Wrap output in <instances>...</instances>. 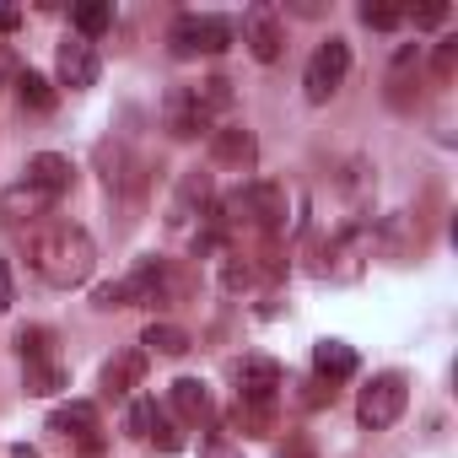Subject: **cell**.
<instances>
[{
  "mask_svg": "<svg viewBox=\"0 0 458 458\" xmlns=\"http://www.w3.org/2000/svg\"><path fill=\"white\" fill-rule=\"evenodd\" d=\"M453 60H458V44H442L437 49V76H453Z\"/></svg>",
  "mask_w": 458,
  "mask_h": 458,
  "instance_id": "4dcf8cb0",
  "label": "cell"
},
{
  "mask_svg": "<svg viewBox=\"0 0 458 458\" xmlns=\"http://www.w3.org/2000/svg\"><path fill=\"white\" fill-rule=\"evenodd\" d=\"M221 281L233 286V292H243V286L254 281V270H249V265H226V270H221Z\"/></svg>",
  "mask_w": 458,
  "mask_h": 458,
  "instance_id": "f546056e",
  "label": "cell"
},
{
  "mask_svg": "<svg viewBox=\"0 0 458 458\" xmlns=\"http://www.w3.org/2000/svg\"><path fill=\"white\" fill-rule=\"evenodd\" d=\"M55 388H65V367L60 361H28V394H55Z\"/></svg>",
  "mask_w": 458,
  "mask_h": 458,
  "instance_id": "d6986e66",
  "label": "cell"
},
{
  "mask_svg": "<svg viewBox=\"0 0 458 458\" xmlns=\"http://www.w3.org/2000/svg\"><path fill=\"white\" fill-rule=\"evenodd\" d=\"M17 351H22V361H44L49 356V329H22L17 335Z\"/></svg>",
  "mask_w": 458,
  "mask_h": 458,
  "instance_id": "d4e9b609",
  "label": "cell"
},
{
  "mask_svg": "<svg viewBox=\"0 0 458 458\" xmlns=\"http://www.w3.org/2000/svg\"><path fill=\"white\" fill-rule=\"evenodd\" d=\"M119 286H124V302H146V308H167L178 297V286L167 276V259H140L135 276H124Z\"/></svg>",
  "mask_w": 458,
  "mask_h": 458,
  "instance_id": "52a82bcc",
  "label": "cell"
},
{
  "mask_svg": "<svg viewBox=\"0 0 458 458\" xmlns=\"http://www.w3.org/2000/svg\"><path fill=\"white\" fill-rule=\"evenodd\" d=\"M140 345H146V356H151V351H157V356H183V351H189V335H183L178 324H146Z\"/></svg>",
  "mask_w": 458,
  "mask_h": 458,
  "instance_id": "2e32d148",
  "label": "cell"
},
{
  "mask_svg": "<svg viewBox=\"0 0 458 458\" xmlns=\"http://www.w3.org/2000/svg\"><path fill=\"white\" fill-rule=\"evenodd\" d=\"M233 426L243 437H270L276 431V404H233Z\"/></svg>",
  "mask_w": 458,
  "mask_h": 458,
  "instance_id": "e0dca14e",
  "label": "cell"
},
{
  "mask_svg": "<svg viewBox=\"0 0 458 458\" xmlns=\"http://www.w3.org/2000/svg\"><path fill=\"white\" fill-rule=\"evenodd\" d=\"M210 157L226 162V167H249L254 162V135L243 124H221V130H210Z\"/></svg>",
  "mask_w": 458,
  "mask_h": 458,
  "instance_id": "7c38bea8",
  "label": "cell"
},
{
  "mask_svg": "<svg viewBox=\"0 0 458 458\" xmlns=\"http://www.w3.org/2000/svg\"><path fill=\"white\" fill-rule=\"evenodd\" d=\"M6 308H12V265L0 259V313H6Z\"/></svg>",
  "mask_w": 458,
  "mask_h": 458,
  "instance_id": "1f68e13d",
  "label": "cell"
},
{
  "mask_svg": "<svg viewBox=\"0 0 458 458\" xmlns=\"http://www.w3.org/2000/svg\"><path fill=\"white\" fill-rule=\"evenodd\" d=\"M71 178H76V167L65 162V157H55V151H38L33 162H28V189H38L44 199H60L65 189H71Z\"/></svg>",
  "mask_w": 458,
  "mask_h": 458,
  "instance_id": "9c48e42d",
  "label": "cell"
},
{
  "mask_svg": "<svg viewBox=\"0 0 458 458\" xmlns=\"http://www.w3.org/2000/svg\"><path fill=\"white\" fill-rule=\"evenodd\" d=\"M49 431H60V437H76V442L98 447V404H87V399L60 404V410L49 415Z\"/></svg>",
  "mask_w": 458,
  "mask_h": 458,
  "instance_id": "8fae6325",
  "label": "cell"
},
{
  "mask_svg": "<svg viewBox=\"0 0 458 458\" xmlns=\"http://www.w3.org/2000/svg\"><path fill=\"white\" fill-rule=\"evenodd\" d=\"M313 372H318L324 383H340V377L356 372V351H351L345 340H318V345H313Z\"/></svg>",
  "mask_w": 458,
  "mask_h": 458,
  "instance_id": "4fadbf2b",
  "label": "cell"
},
{
  "mask_svg": "<svg viewBox=\"0 0 458 458\" xmlns=\"http://www.w3.org/2000/svg\"><path fill=\"white\" fill-rule=\"evenodd\" d=\"M157 420H162L157 399H135V404H130V431H135V437H151V431H157Z\"/></svg>",
  "mask_w": 458,
  "mask_h": 458,
  "instance_id": "7402d4cb",
  "label": "cell"
},
{
  "mask_svg": "<svg viewBox=\"0 0 458 458\" xmlns=\"http://www.w3.org/2000/svg\"><path fill=\"white\" fill-rule=\"evenodd\" d=\"M238 377V404H276V388H281V361L270 356H243L233 367Z\"/></svg>",
  "mask_w": 458,
  "mask_h": 458,
  "instance_id": "ba28073f",
  "label": "cell"
},
{
  "mask_svg": "<svg viewBox=\"0 0 458 458\" xmlns=\"http://www.w3.org/2000/svg\"><path fill=\"white\" fill-rule=\"evenodd\" d=\"M140 377H146V351H124V356H114L103 367V388L108 394H130Z\"/></svg>",
  "mask_w": 458,
  "mask_h": 458,
  "instance_id": "5bb4252c",
  "label": "cell"
},
{
  "mask_svg": "<svg viewBox=\"0 0 458 458\" xmlns=\"http://www.w3.org/2000/svg\"><path fill=\"white\" fill-rule=\"evenodd\" d=\"M17 22H22V17H17V12H12V6H0V33H12V28H17Z\"/></svg>",
  "mask_w": 458,
  "mask_h": 458,
  "instance_id": "d6a6232c",
  "label": "cell"
},
{
  "mask_svg": "<svg viewBox=\"0 0 458 458\" xmlns=\"http://www.w3.org/2000/svg\"><path fill=\"white\" fill-rule=\"evenodd\" d=\"M243 44H249V55H254L259 65H276L281 49H286L281 12H276V6H249V17H243Z\"/></svg>",
  "mask_w": 458,
  "mask_h": 458,
  "instance_id": "8992f818",
  "label": "cell"
},
{
  "mask_svg": "<svg viewBox=\"0 0 458 458\" xmlns=\"http://www.w3.org/2000/svg\"><path fill=\"white\" fill-rule=\"evenodd\" d=\"M60 81H65L71 92H81V87L98 81V49H92V38H71V44H60Z\"/></svg>",
  "mask_w": 458,
  "mask_h": 458,
  "instance_id": "30bf717a",
  "label": "cell"
},
{
  "mask_svg": "<svg viewBox=\"0 0 458 458\" xmlns=\"http://www.w3.org/2000/svg\"><path fill=\"white\" fill-rule=\"evenodd\" d=\"M167 399H173V410H178L183 420H205V415H210V394H205L199 377H178V383L167 388Z\"/></svg>",
  "mask_w": 458,
  "mask_h": 458,
  "instance_id": "9a60e30c",
  "label": "cell"
},
{
  "mask_svg": "<svg viewBox=\"0 0 458 458\" xmlns=\"http://www.w3.org/2000/svg\"><path fill=\"white\" fill-rule=\"evenodd\" d=\"M226 108H233V81H226V76H210V81H199V87H178V92L167 98V130H173L178 140H189V135L210 130L216 114H226Z\"/></svg>",
  "mask_w": 458,
  "mask_h": 458,
  "instance_id": "7a4b0ae2",
  "label": "cell"
},
{
  "mask_svg": "<svg viewBox=\"0 0 458 458\" xmlns=\"http://www.w3.org/2000/svg\"><path fill=\"white\" fill-rule=\"evenodd\" d=\"M173 55L178 60H194V55H221L226 44H233V22L226 17H205V12H183L167 33Z\"/></svg>",
  "mask_w": 458,
  "mask_h": 458,
  "instance_id": "3957f363",
  "label": "cell"
},
{
  "mask_svg": "<svg viewBox=\"0 0 458 458\" xmlns=\"http://www.w3.org/2000/svg\"><path fill=\"white\" fill-rule=\"evenodd\" d=\"M108 22H114V6H76V28H81V38L103 33Z\"/></svg>",
  "mask_w": 458,
  "mask_h": 458,
  "instance_id": "603a6c76",
  "label": "cell"
},
{
  "mask_svg": "<svg viewBox=\"0 0 458 458\" xmlns=\"http://www.w3.org/2000/svg\"><path fill=\"white\" fill-rule=\"evenodd\" d=\"M199 458H243V447H238L233 437H205V447H199Z\"/></svg>",
  "mask_w": 458,
  "mask_h": 458,
  "instance_id": "4316f807",
  "label": "cell"
},
{
  "mask_svg": "<svg viewBox=\"0 0 458 458\" xmlns=\"http://www.w3.org/2000/svg\"><path fill=\"white\" fill-rule=\"evenodd\" d=\"M361 22H367V28H377V33H388V28H399V22H404V12H399V6H372V0H367V6H361Z\"/></svg>",
  "mask_w": 458,
  "mask_h": 458,
  "instance_id": "cb8c5ba5",
  "label": "cell"
},
{
  "mask_svg": "<svg viewBox=\"0 0 458 458\" xmlns=\"http://www.w3.org/2000/svg\"><path fill=\"white\" fill-rule=\"evenodd\" d=\"M194 199H199V205L210 199V178H205V173H189V178L178 183V216H173V221H183V210H189Z\"/></svg>",
  "mask_w": 458,
  "mask_h": 458,
  "instance_id": "44dd1931",
  "label": "cell"
},
{
  "mask_svg": "<svg viewBox=\"0 0 458 458\" xmlns=\"http://www.w3.org/2000/svg\"><path fill=\"white\" fill-rule=\"evenodd\" d=\"M17 98H22V108H33V114H49V108H55V87H49L38 71H22V76H17Z\"/></svg>",
  "mask_w": 458,
  "mask_h": 458,
  "instance_id": "ac0fdd59",
  "label": "cell"
},
{
  "mask_svg": "<svg viewBox=\"0 0 458 458\" xmlns=\"http://www.w3.org/2000/svg\"><path fill=\"white\" fill-rule=\"evenodd\" d=\"M17 458H38V453H33V447H17Z\"/></svg>",
  "mask_w": 458,
  "mask_h": 458,
  "instance_id": "836d02e7",
  "label": "cell"
},
{
  "mask_svg": "<svg viewBox=\"0 0 458 458\" xmlns=\"http://www.w3.org/2000/svg\"><path fill=\"white\" fill-rule=\"evenodd\" d=\"M49 205H55V199H44V194H38V189H28V183H17V189L6 194V210H12V221H22V210L33 216V210H49Z\"/></svg>",
  "mask_w": 458,
  "mask_h": 458,
  "instance_id": "ffe728a7",
  "label": "cell"
},
{
  "mask_svg": "<svg viewBox=\"0 0 458 458\" xmlns=\"http://www.w3.org/2000/svg\"><path fill=\"white\" fill-rule=\"evenodd\" d=\"M92 308H103V313H114V308H130V302H124V286H119V281L98 286V292H92Z\"/></svg>",
  "mask_w": 458,
  "mask_h": 458,
  "instance_id": "484cf974",
  "label": "cell"
},
{
  "mask_svg": "<svg viewBox=\"0 0 458 458\" xmlns=\"http://www.w3.org/2000/svg\"><path fill=\"white\" fill-rule=\"evenodd\" d=\"M345 71H351V44H345V38H329V44H318V55L308 60V76H302V87H308V103H329V98L340 92Z\"/></svg>",
  "mask_w": 458,
  "mask_h": 458,
  "instance_id": "5b68a950",
  "label": "cell"
},
{
  "mask_svg": "<svg viewBox=\"0 0 458 458\" xmlns=\"http://www.w3.org/2000/svg\"><path fill=\"white\" fill-rule=\"evenodd\" d=\"M276 458H318V453H313V442H308L302 431H292V437L281 442V453H276Z\"/></svg>",
  "mask_w": 458,
  "mask_h": 458,
  "instance_id": "83f0119b",
  "label": "cell"
},
{
  "mask_svg": "<svg viewBox=\"0 0 458 458\" xmlns=\"http://www.w3.org/2000/svg\"><path fill=\"white\" fill-rule=\"evenodd\" d=\"M442 22H447V6H442V0H431V6L415 12V28H442Z\"/></svg>",
  "mask_w": 458,
  "mask_h": 458,
  "instance_id": "f1b7e54d",
  "label": "cell"
},
{
  "mask_svg": "<svg viewBox=\"0 0 458 458\" xmlns=\"http://www.w3.org/2000/svg\"><path fill=\"white\" fill-rule=\"evenodd\" d=\"M28 259H33V270H38L49 286L71 292V286H81V281L92 276V265H98V249H92V238L81 233V226H71V221H55V226H44V233L28 243Z\"/></svg>",
  "mask_w": 458,
  "mask_h": 458,
  "instance_id": "6da1fadb",
  "label": "cell"
},
{
  "mask_svg": "<svg viewBox=\"0 0 458 458\" xmlns=\"http://www.w3.org/2000/svg\"><path fill=\"white\" fill-rule=\"evenodd\" d=\"M404 399H410L404 377H399V372H383V377H372V383L361 388V399H356V420L372 426V431H383V426H394V420L404 415Z\"/></svg>",
  "mask_w": 458,
  "mask_h": 458,
  "instance_id": "277c9868",
  "label": "cell"
}]
</instances>
